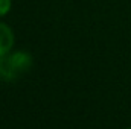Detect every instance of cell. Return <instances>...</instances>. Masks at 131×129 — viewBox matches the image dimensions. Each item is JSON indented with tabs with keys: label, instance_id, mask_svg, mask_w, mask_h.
Segmentation results:
<instances>
[{
	"label": "cell",
	"instance_id": "2",
	"mask_svg": "<svg viewBox=\"0 0 131 129\" xmlns=\"http://www.w3.org/2000/svg\"><path fill=\"white\" fill-rule=\"evenodd\" d=\"M14 46V33L9 26L5 23H0V56L9 53V50Z\"/></svg>",
	"mask_w": 131,
	"mask_h": 129
},
{
	"label": "cell",
	"instance_id": "1",
	"mask_svg": "<svg viewBox=\"0 0 131 129\" xmlns=\"http://www.w3.org/2000/svg\"><path fill=\"white\" fill-rule=\"evenodd\" d=\"M32 67V56L25 52L0 56V81H14Z\"/></svg>",
	"mask_w": 131,
	"mask_h": 129
},
{
	"label": "cell",
	"instance_id": "3",
	"mask_svg": "<svg viewBox=\"0 0 131 129\" xmlns=\"http://www.w3.org/2000/svg\"><path fill=\"white\" fill-rule=\"evenodd\" d=\"M11 8V0H0V15H5Z\"/></svg>",
	"mask_w": 131,
	"mask_h": 129
}]
</instances>
